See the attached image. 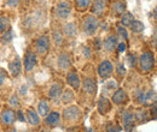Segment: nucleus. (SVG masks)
Returning <instances> with one entry per match:
<instances>
[{
	"label": "nucleus",
	"mask_w": 157,
	"mask_h": 132,
	"mask_svg": "<svg viewBox=\"0 0 157 132\" xmlns=\"http://www.w3.org/2000/svg\"><path fill=\"white\" fill-rule=\"evenodd\" d=\"M60 116L65 124L76 125L82 118V111L76 105H70L63 109V113L60 114Z\"/></svg>",
	"instance_id": "nucleus-1"
},
{
	"label": "nucleus",
	"mask_w": 157,
	"mask_h": 132,
	"mask_svg": "<svg viewBox=\"0 0 157 132\" xmlns=\"http://www.w3.org/2000/svg\"><path fill=\"white\" fill-rule=\"evenodd\" d=\"M16 123V112L9 106H5L0 111V127L4 130L13 127Z\"/></svg>",
	"instance_id": "nucleus-2"
},
{
	"label": "nucleus",
	"mask_w": 157,
	"mask_h": 132,
	"mask_svg": "<svg viewBox=\"0 0 157 132\" xmlns=\"http://www.w3.org/2000/svg\"><path fill=\"white\" fill-rule=\"evenodd\" d=\"M99 28V20L96 16L93 15H88L86 16L82 20V31L85 33V35L87 36H93L96 35L97 30Z\"/></svg>",
	"instance_id": "nucleus-3"
},
{
	"label": "nucleus",
	"mask_w": 157,
	"mask_h": 132,
	"mask_svg": "<svg viewBox=\"0 0 157 132\" xmlns=\"http://www.w3.org/2000/svg\"><path fill=\"white\" fill-rule=\"evenodd\" d=\"M138 64L139 67L143 72H149L152 70L154 65H155V55L152 52H144L141 53V55L138 59Z\"/></svg>",
	"instance_id": "nucleus-4"
},
{
	"label": "nucleus",
	"mask_w": 157,
	"mask_h": 132,
	"mask_svg": "<svg viewBox=\"0 0 157 132\" xmlns=\"http://www.w3.org/2000/svg\"><path fill=\"white\" fill-rule=\"evenodd\" d=\"M121 124H122V127L126 132H133L134 126H136L134 113L128 111V109L122 111V113H121Z\"/></svg>",
	"instance_id": "nucleus-5"
},
{
	"label": "nucleus",
	"mask_w": 157,
	"mask_h": 132,
	"mask_svg": "<svg viewBox=\"0 0 157 132\" xmlns=\"http://www.w3.org/2000/svg\"><path fill=\"white\" fill-rule=\"evenodd\" d=\"M50 49V37L47 34H42L35 41V53L41 57L46 55Z\"/></svg>",
	"instance_id": "nucleus-6"
},
{
	"label": "nucleus",
	"mask_w": 157,
	"mask_h": 132,
	"mask_svg": "<svg viewBox=\"0 0 157 132\" xmlns=\"http://www.w3.org/2000/svg\"><path fill=\"white\" fill-rule=\"evenodd\" d=\"M36 64H38V54L33 51H27L24 54V58H23V62H22L24 71L32 72L35 69Z\"/></svg>",
	"instance_id": "nucleus-7"
},
{
	"label": "nucleus",
	"mask_w": 157,
	"mask_h": 132,
	"mask_svg": "<svg viewBox=\"0 0 157 132\" xmlns=\"http://www.w3.org/2000/svg\"><path fill=\"white\" fill-rule=\"evenodd\" d=\"M71 2L68 0H60L58 4L56 5V16L59 19H67L69 18L71 13Z\"/></svg>",
	"instance_id": "nucleus-8"
},
{
	"label": "nucleus",
	"mask_w": 157,
	"mask_h": 132,
	"mask_svg": "<svg viewBox=\"0 0 157 132\" xmlns=\"http://www.w3.org/2000/svg\"><path fill=\"white\" fill-rule=\"evenodd\" d=\"M81 87H82V91L85 94L90 95V96H94L97 94V89H98V85H97V80L93 78V77H85L81 82Z\"/></svg>",
	"instance_id": "nucleus-9"
},
{
	"label": "nucleus",
	"mask_w": 157,
	"mask_h": 132,
	"mask_svg": "<svg viewBox=\"0 0 157 132\" xmlns=\"http://www.w3.org/2000/svg\"><path fill=\"white\" fill-rule=\"evenodd\" d=\"M97 73L101 79H108L114 73V65L110 60H103L98 65Z\"/></svg>",
	"instance_id": "nucleus-10"
},
{
	"label": "nucleus",
	"mask_w": 157,
	"mask_h": 132,
	"mask_svg": "<svg viewBox=\"0 0 157 132\" xmlns=\"http://www.w3.org/2000/svg\"><path fill=\"white\" fill-rule=\"evenodd\" d=\"M65 82H67V84H68L73 90H78V89L81 88V79H80V76H78L76 70H70V71L67 73Z\"/></svg>",
	"instance_id": "nucleus-11"
},
{
	"label": "nucleus",
	"mask_w": 157,
	"mask_h": 132,
	"mask_svg": "<svg viewBox=\"0 0 157 132\" xmlns=\"http://www.w3.org/2000/svg\"><path fill=\"white\" fill-rule=\"evenodd\" d=\"M60 119H62L60 113L57 111H52L44 118V124H45L46 127L53 129V127H57L60 124Z\"/></svg>",
	"instance_id": "nucleus-12"
},
{
	"label": "nucleus",
	"mask_w": 157,
	"mask_h": 132,
	"mask_svg": "<svg viewBox=\"0 0 157 132\" xmlns=\"http://www.w3.org/2000/svg\"><path fill=\"white\" fill-rule=\"evenodd\" d=\"M128 101V95L124 91V89L122 88H117L114 94L111 95V102L116 106H122V105H126Z\"/></svg>",
	"instance_id": "nucleus-13"
},
{
	"label": "nucleus",
	"mask_w": 157,
	"mask_h": 132,
	"mask_svg": "<svg viewBox=\"0 0 157 132\" xmlns=\"http://www.w3.org/2000/svg\"><path fill=\"white\" fill-rule=\"evenodd\" d=\"M111 108H113L111 101L105 96H100L98 98V101H97V109H98L99 114L106 115L111 111Z\"/></svg>",
	"instance_id": "nucleus-14"
},
{
	"label": "nucleus",
	"mask_w": 157,
	"mask_h": 132,
	"mask_svg": "<svg viewBox=\"0 0 157 132\" xmlns=\"http://www.w3.org/2000/svg\"><path fill=\"white\" fill-rule=\"evenodd\" d=\"M63 90H64L63 84H62L60 82H55V83L50 87L47 96H48V98L52 100V101H58L59 98H60V95L63 93Z\"/></svg>",
	"instance_id": "nucleus-15"
},
{
	"label": "nucleus",
	"mask_w": 157,
	"mask_h": 132,
	"mask_svg": "<svg viewBox=\"0 0 157 132\" xmlns=\"http://www.w3.org/2000/svg\"><path fill=\"white\" fill-rule=\"evenodd\" d=\"M22 61H21V59L18 55H16L15 59L12 60V61H10V64H9V72H10V75L12 76L13 78H18L22 73Z\"/></svg>",
	"instance_id": "nucleus-16"
},
{
	"label": "nucleus",
	"mask_w": 157,
	"mask_h": 132,
	"mask_svg": "<svg viewBox=\"0 0 157 132\" xmlns=\"http://www.w3.org/2000/svg\"><path fill=\"white\" fill-rule=\"evenodd\" d=\"M57 65H58L59 70L62 71H68L71 67V58L68 53L63 52L60 53L57 58Z\"/></svg>",
	"instance_id": "nucleus-17"
},
{
	"label": "nucleus",
	"mask_w": 157,
	"mask_h": 132,
	"mask_svg": "<svg viewBox=\"0 0 157 132\" xmlns=\"http://www.w3.org/2000/svg\"><path fill=\"white\" fill-rule=\"evenodd\" d=\"M25 119H27V123L30 125V126H39L40 123H41V119H40V115L38 114V112L33 108H28L25 111Z\"/></svg>",
	"instance_id": "nucleus-18"
},
{
	"label": "nucleus",
	"mask_w": 157,
	"mask_h": 132,
	"mask_svg": "<svg viewBox=\"0 0 157 132\" xmlns=\"http://www.w3.org/2000/svg\"><path fill=\"white\" fill-rule=\"evenodd\" d=\"M106 5H108V0H94L92 4V9H91L93 16H96V17L101 16L105 11Z\"/></svg>",
	"instance_id": "nucleus-19"
},
{
	"label": "nucleus",
	"mask_w": 157,
	"mask_h": 132,
	"mask_svg": "<svg viewBox=\"0 0 157 132\" xmlns=\"http://www.w3.org/2000/svg\"><path fill=\"white\" fill-rule=\"evenodd\" d=\"M116 47H117V37L115 35H109L103 41V48L109 53H113L116 49Z\"/></svg>",
	"instance_id": "nucleus-20"
},
{
	"label": "nucleus",
	"mask_w": 157,
	"mask_h": 132,
	"mask_svg": "<svg viewBox=\"0 0 157 132\" xmlns=\"http://www.w3.org/2000/svg\"><path fill=\"white\" fill-rule=\"evenodd\" d=\"M62 34H64L67 37H75L78 35V27L74 23H67L63 25Z\"/></svg>",
	"instance_id": "nucleus-21"
},
{
	"label": "nucleus",
	"mask_w": 157,
	"mask_h": 132,
	"mask_svg": "<svg viewBox=\"0 0 157 132\" xmlns=\"http://www.w3.org/2000/svg\"><path fill=\"white\" fill-rule=\"evenodd\" d=\"M126 1L124 0H114L111 4V9L114 11L115 15L117 16H122L126 12Z\"/></svg>",
	"instance_id": "nucleus-22"
},
{
	"label": "nucleus",
	"mask_w": 157,
	"mask_h": 132,
	"mask_svg": "<svg viewBox=\"0 0 157 132\" xmlns=\"http://www.w3.org/2000/svg\"><path fill=\"white\" fill-rule=\"evenodd\" d=\"M134 118H136V121H138L139 124H143V123H147L151 118H150V113L147 109L145 108H140L138 109L137 112L134 113Z\"/></svg>",
	"instance_id": "nucleus-23"
},
{
	"label": "nucleus",
	"mask_w": 157,
	"mask_h": 132,
	"mask_svg": "<svg viewBox=\"0 0 157 132\" xmlns=\"http://www.w3.org/2000/svg\"><path fill=\"white\" fill-rule=\"evenodd\" d=\"M59 100L64 105H70L75 100V93L71 89H65V90H63V93L60 95V98Z\"/></svg>",
	"instance_id": "nucleus-24"
},
{
	"label": "nucleus",
	"mask_w": 157,
	"mask_h": 132,
	"mask_svg": "<svg viewBox=\"0 0 157 132\" xmlns=\"http://www.w3.org/2000/svg\"><path fill=\"white\" fill-rule=\"evenodd\" d=\"M157 102V93L154 90H149L144 93V100H143V105L149 106V105H154Z\"/></svg>",
	"instance_id": "nucleus-25"
},
{
	"label": "nucleus",
	"mask_w": 157,
	"mask_h": 132,
	"mask_svg": "<svg viewBox=\"0 0 157 132\" xmlns=\"http://www.w3.org/2000/svg\"><path fill=\"white\" fill-rule=\"evenodd\" d=\"M36 112H38L40 116H44V118L51 112L50 111V105H48V102L46 100H40L39 103H38V111Z\"/></svg>",
	"instance_id": "nucleus-26"
},
{
	"label": "nucleus",
	"mask_w": 157,
	"mask_h": 132,
	"mask_svg": "<svg viewBox=\"0 0 157 132\" xmlns=\"http://www.w3.org/2000/svg\"><path fill=\"white\" fill-rule=\"evenodd\" d=\"M134 16L131 13V12H124L122 16H121V25L123 28H127V27H131V24L134 22Z\"/></svg>",
	"instance_id": "nucleus-27"
},
{
	"label": "nucleus",
	"mask_w": 157,
	"mask_h": 132,
	"mask_svg": "<svg viewBox=\"0 0 157 132\" xmlns=\"http://www.w3.org/2000/svg\"><path fill=\"white\" fill-rule=\"evenodd\" d=\"M91 1L92 0H75V7L78 11L83 12L91 6Z\"/></svg>",
	"instance_id": "nucleus-28"
},
{
	"label": "nucleus",
	"mask_w": 157,
	"mask_h": 132,
	"mask_svg": "<svg viewBox=\"0 0 157 132\" xmlns=\"http://www.w3.org/2000/svg\"><path fill=\"white\" fill-rule=\"evenodd\" d=\"M13 30L10 28L9 30H6L5 33H2L1 34V38H0V41H1V43L2 45H7V43H10L11 41H12V38H13Z\"/></svg>",
	"instance_id": "nucleus-29"
},
{
	"label": "nucleus",
	"mask_w": 157,
	"mask_h": 132,
	"mask_svg": "<svg viewBox=\"0 0 157 132\" xmlns=\"http://www.w3.org/2000/svg\"><path fill=\"white\" fill-rule=\"evenodd\" d=\"M131 30L133 31V33H141V31H144V29H145V25H144V23L143 22H140V20H134L132 24H131Z\"/></svg>",
	"instance_id": "nucleus-30"
},
{
	"label": "nucleus",
	"mask_w": 157,
	"mask_h": 132,
	"mask_svg": "<svg viewBox=\"0 0 157 132\" xmlns=\"http://www.w3.org/2000/svg\"><path fill=\"white\" fill-rule=\"evenodd\" d=\"M9 107L12 109H18L20 107V97L17 94H12L9 98Z\"/></svg>",
	"instance_id": "nucleus-31"
},
{
	"label": "nucleus",
	"mask_w": 157,
	"mask_h": 132,
	"mask_svg": "<svg viewBox=\"0 0 157 132\" xmlns=\"http://www.w3.org/2000/svg\"><path fill=\"white\" fill-rule=\"evenodd\" d=\"M10 27V20L7 17H0V34L5 33L6 30H9Z\"/></svg>",
	"instance_id": "nucleus-32"
},
{
	"label": "nucleus",
	"mask_w": 157,
	"mask_h": 132,
	"mask_svg": "<svg viewBox=\"0 0 157 132\" xmlns=\"http://www.w3.org/2000/svg\"><path fill=\"white\" fill-rule=\"evenodd\" d=\"M53 42L56 46H60L63 43V34L59 30H53Z\"/></svg>",
	"instance_id": "nucleus-33"
},
{
	"label": "nucleus",
	"mask_w": 157,
	"mask_h": 132,
	"mask_svg": "<svg viewBox=\"0 0 157 132\" xmlns=\"http://www.w3.org/2000/svg\"><path fill=\"white\" fill-rule=\"evenodd\" d=\"M126 72H127V70H126L124 65H123L122 62H117V64H116V73H117L118 77L123 78V77L126 76Z\"/></svg>",
	"instance_id": "nucleus-34"
},
{
	"label": "nucleus",
	"mask_w": 157,
	"mask_h": 132,
	"mask_svg": "<svg viewBox=\"0 0 157 132\" xmlns=\"http://www.w3.org/2000/svg\"><path fill=\"white\" fill-rule=\"evenodd\" d=\"M127 60H128V64L131 67H134L138 64V58L136 53H129L128 57H127Z\"/></svg>",
	"instance_id": "nucleus-35"
},
{
	"label": "nucleus",
	"mask_w": 157,
	"mask_h": 132,
	"mask_svg": "<svg viewBox=\"0 0 157 132\" xmlns=\"http://www.w3.org/2000/svg\"><path fill=\"white\" fill-rule=\"evenodd\" d=\"M116 31H117V35L120 37L124 38V40L128 38V31H127L126 28H123L122 25H118L117 28H116Z\"/></svg>",
	"instance_id": "nucleus-36"
},
{
	"label": "nucleus",
	"mask_w": 157,
	"mask_h": 132,
	"mask_svg": "<svg viewBox=\"0 0 157 132\" xmlns=\"http://www.w3.org/2000/svg\"><path fill=\"white\" fill-rule=\"evenodd\" d=\"M16 121H20V123H25L27 119H25V112L22 111V109H17L16 111Z\"/></svg>",
	"instance_id": "nucleus-37"
},
{
	"label": "nucleus",
	"mask_w": 157,
	"mask_h": 132,
	"mask_svg": "<svg viewBox=\"0 0 157 132\" xmlns=\"http://www.w3.org/2000/svg\"><path fill=\"white\" fill-rule=\"evenodd\" d=\"M121 130V127L113 124V123H109L106 126H105V132H118Z\"/></svg>",
	"instance_id": "nucleus-38"
},
{
	"label": "nucleus",
	"mask_w": 157,
	"mask_h": 132,
	"mask_svg": "<svg viewBox=\"0 0 157 132\" xmlns=\"http://www.w3.org/2000/svg\"><path fill=\"white\" fill-rule=\"evenodd\" d=\"M149 113H150V118L151 119H154V120L157 119V102L154 103V105H151V108H150Z\"/></svg>",
	"instance_id": "nucleus-39"
},
{
	"label": "nucleus",
	"mask_w": 157,
	"mask_h": 132,
	"mask_svg": "<svg viewBox=\"0 0 157 132\" xmlns=\"http://www.w3.org/2000/svg\"><path fill=\"white\" fill-rule=\"evenodd\" d=\"M82 54H83V57L86 58V59H90V58L92 57V51H91V48H90L88 46H83V47H82Z\"/></svg>",
	"instance_id": "nucleus-40"
},
{
	"label": "nucleus",
	"mask_w": 157,
	"mask_h": 132,
	"mask_svg": "<svg viewBox=\"0 0 157 132\" xmlns=\"http://www.w3.org/2000/svg\"><path fill=\"white\" fill-rule=\"evenodd\" d=\"M7 76H9V73H7L4 69H1V67H0V87L5 83V80L7 79Z\"/></svg>",
	"instance_id": "nucleus-41"
},
{
	"label": "nucleus",
	"mask_w": 157,
	"mask_h": 132,
	"mask_svg": "<svg viewBox=\"0 0 157 132\" xmlns=\"http://www.w3.org/2000/svg\"><path fill=\"white\" fill-rule=\"evenodd\" d=\"M106 88H109V89H111V90L115 91L118 88L117 82H116V80H110V82H108V83H106Z\"/></svg>",
	"instance_id": "nucleus-42"
},
{
	"label": "nucleus",
	"mask_w": 157,
	"mask_h": 132,
	"mask_svg": "<svg viewBox=\"0 0 157 132\" xmlns=\"http://www.w3.org/2000/svg\"><path fill=\"white\" fill-rule=\"evenodd\" d=\"M101 46H103V43H101L100 37L94 38V41H93V47H94L96 49H100V48H101Z\"/></svg>",
	"instance_id": "nucleus-43"
},
{
	"label": "nucleus",
	"mask_w": 157,
	"mask_h": 132,
	"mask_svg": "<svg viewBox=\"0 0 157 132\" xmlns=\"http://www.w3.org/2000/svg\"><path fill=\"white\" fill-rule=\"evenodd\" d=\"M117 51L120 52V53H123L124 51H126V43L124 42H120V43H117Z\"/></svg>",
	"instance_id": "nucleus-44"
},
{
	"label": "nucleus",
	"mask_w": 157,
	"mask_h": 132,
	"mask_svg": "<svg viewBox=\"0 0 157 132\" xmlns=\"http://www.w3.org/2000/svg\"><path fill=\"white\" fill-rule=\"evenodd\" d=\"M6 2H7V5H9L10 7H16V6L18 5L20 0H6Z\"/></svg>",
	"instance_id": "nucleus-45"
},
{
	"label": "nucleus",
	"mask_w": 157,
	"mask_h": 132,
	"mask_svg": "<svg viewBox=\"0 0 157 132\" xmlns=\"http://www.w3.org/2000/svg\"><path fill=\"white\" fill-rule=\"evenodd\" d=\"M20 93H21V95H25L27 94V88H25V87H21Z\"/></svg>",
	"instance_id": "nucleus-46"
},
{
	"label": "nucleus",
	"mask_w": 157,
	"mask_h": 132,
	"mask_svg": "<svg viewBox=\"0 0 157 132\" xmlns=\"http://www.w3.org/2000/svg\"><path fill=\"white\" fill-rule=\"evenodd\" d=\"M4 132H18L15 127H11V129H7V130H4Z\"/></svg>",
	"instance_id": "nucleus-47"
},
{
	"label": "nucleus",
	"mask_w": 157,
	"mask_h": 132,
	"mask_svg": "<svg viewBox=\"0 0 157 132\" xmlns=\"http://www.w3.org/2000/svg\"><path fill=\"white\" fill-rule=\"evenodd\" d=\"M154 17H155V19L157 20V6L155 7V10H154Z\"/></svg>",
	"instance_id": "nucleus-48"
},
{
	"label": "nucleus",
	"mask_w": 157,
	"mask_h": 132,
	"mask_svg": "<svg viewBox=\"0 0 157 132\" xmlns=\"http://www.w3.org/2000/svg\"><path fill=\"white\" fill-rule=\"evenodd\" d=\"M39 132H51V131H50L48 129H41V130H40Z\"/></svg>",
	"instance_id": "nucleus-49"
},
{
	"label": "nucleus",
	"mask_w": 157,
	"mask_h": 132,
	"mask_svg": "<svg viewBox=\"0 0 157 132\" xmlns=\"http://www.w3.org/2000/svg\"><path fill=\"white\" fill-rule=\"evenodd\" d=\"M1 108H2V106H1V103H0V111H1Z\"/></svg>",
	"instance_id": "nucleus-50"
},
{
	"label": "nucleus",
	"mask_w": 157,
	"mask_h": 132,
	"mask_svg": "<svg viewBox=\"0 0 157 132\" xmlns=\"http://www.w3.org/2000/svg\"><path fill=\"white\" fill-rule=\"evenodd\" d=\"M0 132H1V127H0Z\"/></svg>",
	"instance_id": "nucleus-51"
}]
</instances>
